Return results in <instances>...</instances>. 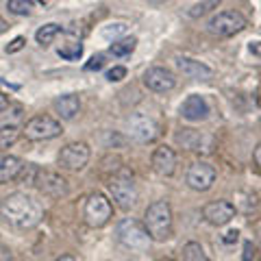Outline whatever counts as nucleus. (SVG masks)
<instances>
[{
    "instance_id": "7c9ffc66",
    "label": "nucleus",
    "mask_w": 261,
    "mask_h": 261,
    "mask_svg": "<svg viewBox=\"0 0 261 261\" xmlns=\"http://www.w3.org/2000/svg\"><path fill=\"white\" fill-rule=\"evenodd\" d=\"M238 238H240V231H235V228H233V231H228V233H224V244H233V242H238Z\"/></svg>"
},
{
    "instance_id": "f8f14e48",
    "label": "nucleus",
    "mask_w": 261,
    "mask_h": 261,
    "mask_svg": "<svg viewBox=\"0 0 261 261\" xmlns=\"http://www.w3.org/2000/svg\"><path fill=\"white\" fill-rule=\"evenodd\" d=\"M235 211L238 209H235L233 202L214 200V202H207V205L202 207V218H205L209 224H214V226H224L235 218Z\"/></svg>"
},
{
    "instance_id": "4c0bfd02",
    "label": "nucleus",
    "mask_w": 261,
    "mask_h": 261,
    "mask_svg": "<svg viewBox=\"0 0 261 261\" xmlns=\"http://www.w3.org/2000/svg\"><path fill=\"white\" fill-rule=\"evenodd\" d=\"M159 261H174L172 257H163V259H159Z\"/></svg>"
},
{
    "instance_id": "393cba45",
    "label": "nucleus",
    "mask_w": 261,
    "mask_h": 261,
    "mask_svg": "<svg viewBox=\"0 0 261 261\" xmlns=\"http://www.w3.org/2000/svg\"><path fill=\"white\" fill-rule=\"evenodd\" d=\"M33 7H35L33 0H9L7 3V9L15 15H29L33 11Z\"/></svg>"
},
{
    "instance_id": "6e6552de",
    "label": "nucleus",
    "mask_w": 261,
    "mask_h": 261,
    "mask_svg": "<svg viewBox=\"0 0 261 261\" xmlns=\"http://www.w3.org/2000/svg\"><path fill=\"white\" fill-rule=\"evenodd\" d=\"M89 146L85 142H72L68 146H63L59 152V166L63 170H70V172H79L83 170L89 161Z\"/></svg>"
},
{
    "instance_id": "cd10ccee",
    "label": "nucleus",
    "mask_w": 261,
    "mask_h": 261,
    "mask_svg": "<svg viewBox=\"0 0 261 261\" xmlns=\"http://www.w3.org/2000/svg\"><path fill=\"white\" fill-rule=\"evenodd\" d=\"M105 68V55H94L92 59L85 63V70L87 72H94V70H102Z\"/></svg>"
},
{
    "instance_id": "e433bc0d",
    "label": "nucleus",
    "mask_w": 261,
    "mask_h": 261,
    "mask_svg": "<svg viewBox=\"0 0 261 261\" xmlns=\"http://www.w3.org/2000/svg\"><path fill=\"white\" fill-rule=\"evenodd\" d=\"M7 31V22H5V18H0V35Z\"/></svg>"
},
{
    "instance_id": "412c9836",
    "label": "nucleus",
    "mask_w": 261,
    "mask_h": 261,
    "mask_svg": "<svg viewBox=\"0 0 261 261\" xmlns=\"http://www.w3.org/2000/svg\"><path fill=\"white\" fill-rule=\"evenodd\" d=\"M183 261H209V257L205 255V250L198 242H187L183 246V252H181Z\"/></svg>"
},
{
    "instance_id": "f257e3e1",
    "label": "nucleus",
    "mask_w": 261,
    "mask_h": 261,
    "mask_svg": "<svg viewBox=\"0 0 261 261\" xmlns=\"http://www.w3.org/2000/svg\"><path fill=\"white\" fill-rule=\"evenodd\" d=\"M0 216L13 228L27 231V228H33L42 222L44 209L33 196L24 194V192H13L0 202Z\"/></svg>"
},
{
    "instance_id": "aec40b11",
    "label": "nucleus",
    "mask_w": 261,
    "mask_h": 261,
    "mask_svg": "<svg viewBox=\"0 0 261 261\" xmlns=\"http://www.w3.org/2000/svg\"><path fill=\"white\" fill-rule=\"evenodd\" d=\"M18 140H20V128L15 124L0 126V152H7L11 146H15Z\"/></svg>"
},
{
    "instance_id": "c9c22d12",
    "label": "nucleus",
    "mask_w": 261,
    "mask_h": 261,
    "mask_svg": "<svg viewBox=\"0 0 261 261\" xmlns=\"http://www.w3.org/2000/svg\"><path fill=\"white\" fill-rule=\"evenodd\" d=\"M57 261H79L74 255H61L59 259H57Z\"/></svg>"
},
{
    "instance_id": "bb28decb",
    "label": "nucleus",
    "mask_w": 261,
    "mask_h": 261,
    "mask_svg": "<svg viewBox=\"0 0 261 261\" xmlns=\"http://www.w3.org/2000/svg\"><path fill=\"white\" fill-rule=\"evenodd\" d=\"M218 5H220V0H205V3L194 5L190 9V15L192 18H200V15H205L209 9H214V7H218Z\"/></svg>"
},
{
    "instance_id": "a211bd4d",
    "label": "nucleus",
    "mask_w": 261,
    "mask_h": 261,
    "mask_svg": "<svg viewBox=\"0 0 261 261\" xmlns=\"http://www.w3.org/2000/svg\"><path fill=\"white\" fill-rule=\"evenodd\" d=\"M24 168V163L20 157H13V154H0V185L15 181L20 176Z\"/></svg>"
},
{
    "instance_id": "20e7f679",
    "label": "nucleus",
    "mask_w": 261,
    "mask_h": 261,
    "mask_svg": "<svg viewBox=\"0 0 261 261\" xmlns=\"http://www.w3.org/2000/svg\"><path fill=\"white\" fill-rule=\"evenodd\" d=\"M118 240L130 250H146L150 246V235L146 226L133 218H124L118 224Z\"/></svg>"
},
{
    "instance_id": "58836bf2",
    "label": "nucleus",
    "mask_w": 261,
    "mask_h": 261,
    "mask_svg": "<svg viewBox=\"0 0 261 261\" xmlns=\"http://www.w3.org/2000/svg\"><path fill=\"white\" fill-rule=\"evenodd\" d=\"M39 3H48V0H39Z\"/></svg>"
},
{
    "instance_id": "39448f33",
    "label": "nucleus",
    "mask_w": 261,
    "mask_h": 261,
    "mask_svg": "<svg viewBox=\"0 0 261 261\" xmlns=\"http://www.w3.org/2000/svg\"><path fill=\"white\" fill-rule=\"evenodd\" d=\"M109 192H111V198L116 200V205L124 211H128L137 202V185L128 172H120L116 176H111Z\"/></svg>"
},
{
    "instance_id": "5701e85b",
    "label": "nucleus",
    "mask_w": 261,
    "mask_h": 261,
    "mask_svg": "<svg viewBox=\"0 0 261 261\" xmlns=\"http://www.w3.org/2000/svg\"><path fill=\"white\" fill-rule=\"evenodd\" d=\"M135 46H137L135 37H124V39H120V42H113L111 48H109V53L116 55V57H128L130 53L135 50Z\"/></svg>"
},
{
    "instance_id": "9d476101",
    "label": "nucleus",
    "mask_w": 261,
    "mask_h": 261,
    "mask_svg": "<svg viewBox=\"0 0 261 261\" xmlns=\"http://www.w3.org/2000/svg\"><path fill=\"white\" fill-rule=\"evenodd\" d=\"M216 181V168L209 166L205 161L192 163L185 174V183L192 187L194 192H207Z\"/></svg>"
},
{
    "instance_id": "4468645a",
    "label": "nucleus",
    "mask_w": 261,
    "mask_h": 261,
    "mask_svg": "<svg viewBox=\"0 0 261 261\" xmlns=\"http://www.w3.org/2000/svg\"><path fill=\"white\" fill-rule=\"evenodd\" d=\"M176 142L183 146V148L187 150H196V152H211V146H214V142H211V137L198 133V130L194 128H181L176 133Z\"/></svg>"
},
{
    "instance_id": "4be33fe9",
    "label": "nucleus",
    "mask_w": 261,
    "mask_h": 261,
    "mask_svg": "<svg viewBox=\"0 0 261 261\" xmlns=\"http://www.w3.org/2000/svg\"><path fill=\"white\" fill-rule=\"evenodd\" d=\"M59 31H61L59 24H44V27L35 33L37 44H39V46H48V44H53V39H55L57 35H59Z\"/></svg>"
},
{
    "instance_id": "6ab92c4d",
    "label": "nucleus",
    "mask_w": 261,
    "mask_h": 261,
    "mask_svg": "<svg viewBox=\"0 0 261 261\" xmlns=\"http://www.w3.org/2000/svg\"><path fill=\"white\" fill-rule=\"evenodd\" d=\"M53 107H55V111L59 113L63 120H74L79 109H81V100H79L76 94H65V96L55 98Z\"/></svg>"
},
{
    "instance_id": "473e14b6",
    "label": "nucleus",
    "mask_w": 261,
    "mask_h": 261,
    "mask_svg": "<svg viewBox=\"0 0 261 261\" xmlns=\"http://www.w3.org/2000/svg\"><path fill=\"white\" fill-rule=\"evenodd\" d=\"M252 157H255V163H257V168L261 170V142L257 144V148H255V152H252Z\"/></svg>"
},
{
    "instance_id": "2f4dec72",
    "label": "nucleus",
    "mask_w": 261,
    "mask_h": 261,
    "mask_svg": "<svg viewBox=\"0 0 261 261\" xmlns=\"http://www.w3.org/2000/svg\"><path fill=\"white\" fill-rule=\"evenodd\" d=\"M0 261H13V255L9 252V248L0 246Z\"/></svg>"
},
{
    "instance_id": "2eb2a0df",
    "label": "nucleus",
    "mask_w": 261,
    "mask_h": 261,
    "mask_svg": "<svg viewBox=\"0 0 261 261\" xmlns=\"http://www.w3.org/2000/svg\"><path fill=\"white\" fill-rule=\"evenodd\" d=\"M150 163L159 176H172L176 170V154L170 146H159V148H154Z\"/></svg>"
},
{
    "instance_id": "72a5a7b5",
    "label": "nucleus",
    "mask_w": 261,
    "mask_h": 261,
    "mask_svg": "<svg viewBox=\"0 0 261 261\" xmlns=\"http://www.w3.org/2000/svg\"><path fill=\"white\" fill-rule=\"evenodd\" d=\"M7 107H9V98H7L3 92H0V113H3Z\"/></svg>"
},
{
    "instance_id": "f704fd0d",
    "label": "nucleus",
    "mask_w": 261,
    "mask_h": 261,
    "mask_svg": "<svg viewBox=\"0 0 261 261\" xmlns=\"http://www.w3.org/2000/svg\"><path fill=\"white\" fill-rule=\"evenodd\" d=\"M250 53H255V55H261V42H255V44H250Z\"/></svg>"
},
{
    "instance_id": "9b49d317",
    "label": "nucleus",
    "mask_w": 261,
    "mask_h": 261,
    "mask_svg": "<svg viewBox=\"0 0 261 261\" xmlns=\"http://www.w3.org/2000/svg\"><path fill=\"white\" fill-rule=\"evenodd\" d=\"M128 130H130V137H133L135 142L148 144V142L157 140L159 124L150 116H146V113H135V116L128 120Z\"/></svg>"
},
{
    "instance_id": "ddd939ff",
    "label": "nucleus",
    "mask_w": 261,
    "mask_h": 261,
    "mask_svg": "<svg viewBox=\"0 0 261 261\" xmlns=\"http://www.w3.org/2000/svg\"><path fill=\"white\" fill-rule=\"evenodd\" d=\"M144 85L148 89H152V92L163 94V92L174 89L176 79H174V74L168 68H159V65H157V68H148L144 72Z\"/></svg>"
},
{
    "instance_id": "b1692460",
    "label": "nucleus",
    "mask_w": 261,
    "mask_h": 261,
    "mask_svg": "<svg viewBox=\"0 0 261 261\" xmlns=\"http://www.w3.org/2000/svg\"><path fill=\"white\" fill-rule=\"evenodd\" d=\"M124 33H126V24L116 22V24H107V27H102L100 35H102V39H107V42H116V39L122 37Z\"/></svg>"
},
{
    "instance_id": "423d86ee",
    "label": "nucleus",
    "mask_w": 261,
    "mask_h": 261,
    "mask_svg": "<svg viewBox=\"0 0 261 261\" xmlns=\"http://www.w3.org/2000/svg\"><path fill=\"white\" fill-rule=\"evenodd\" d=\"M63 133L61 122H57L50 116H35L27 122L24 126V135L33 142H46V140H55Z\"/></svg>"
},
{
    "instance_id": "c756f323",
    "label": "nucleus",
    "mask_w": 261,
    "mask_h": 261,
    "mask_svg": "<svg viewBox=\"0 0 261 261\" xmlns=\"http://www.w3.org/2000/svg\"><path fill=\"white\" fill-rule=\"evenodd\" d=\"M24 44H27V39H24V37H15L13 42L7 46V53H18V50H22V48H24Z\"/></svg>"
},
{
    "instance_id": "1a4fd4ad",
    "label": "nucleus",
    "mask_w": 261,
    "mask_h": 261,
    "mask_svg": "<svg viewBox=\"0 0 261 261\" xmlns=\"http://www.w3.org/2000/svg\"><path fill=\"white\" fill-rule=\"evenodd\" d=\"M33 185L44 196H50V198H61V196L68 194V181L59 172H53V170H37Z\"/></svg>"
},
{
    "instance_id": "a878e982",
    "label": "nucleus",
    "mask_w": 261,
    "mask_h": 261,
    "mask_svg": "<svg viewBox=\"0 0 261 261\" xmlns=\"http://www.w3.org/2000/svg\"><path fill=\"white\" fill-rule=\"evenodd\" d=\"M81 55H83V46H81V44H70V46L59 48V57H61V59L76 61V59H81Z\"/></svg>"
},
{
    "instance_id": "0eeeda50",
    "label": "nucleus",
    "mask_w": 261,
    "mask_h": 261,
    "mask_svg": "<svg viewBox=\"0 0 261 261\" xmlns=\"http://www.w3.org/2000/svg\"><path fill=\"white\" fill-rule=\"evenodd\" d=\"M246 27H248V22L240 11H222V13L214 15L209 22V31L218 37L238 35V33H242Z\"/></svg>"
},
{
    "instance_id": "f3484780",
    "label": "nucleus",
    "mask_w": 261,
    "mask_h": 261,
    "mask_svg": "<svg viewBox=\"0 0 261 261\" xmlns=\"http://www.w3.org/2000/svg\"><path fill=\"white\" fill-rule=\"evenodd\" d=\"M176 68H178V72H183V76L196 79V81H207V79L214 76V70H211L209 65L194 61V59H187V57H178Z\"/></svg>"
},
{
    "instance_id": "f03ea898",
    "label": "nucleus",
    "mask_w": 261,
    "mask_h": 261,
    "mask_svg": "<svg viewBox=\"0 0 261 261\" xmlns=\"http://www.w3.org/2000/svg\"><path fill=\"white\" fill-rule=\"evenodd\" d=\"M144 226L148 231L150 240L154 242H166L172 238L174 233V222H172V207L166 200H154L148 205L144 214Z\"/></svg>"
},
{
    "instance_id": "dca6fc26",
    "label": "nucleus",
    "mask_w": 261,
    "mask_h": 261,
    "mask_svg": "<svg viewBox=\"0 0 261 261\" xmlns=\"http://www.w3.org/2000/svg\"><path fill=\"white\" fill-rule=\"evenodd\" d=\"M181 116L190 122H200L209 116V105L202 96L192 94L185 98V102L181 105Z\"/></svg>"
},
{
    "instance_id": "7ed1b4c3",
    "label": "nucleus",
    "mask_w": 261,
    "mask_h": 261,
    "mask_svg": "<svg viewBox=\"0 0 261 261\" xmlns=\"http://www.w3.org/2000/svg\"><path fill=\"white\" fill-rule=\"evenodd\" d=\"M113 216V207L109 198L105 194H92L89 198L85 200V209H83V218H85V224L92 226V228H102L105 224L111 220Z\"/></svg>"
},
{
    "instance_id": "c85d7f7f",
    "label": "nucleus",
    "mask_w": 261,
    "mask_h": 261,
    "mask_svg": "<svg viewBox=\"0 0 261 261\" xmlns=\"http://www.w3.org/2000/svg\"><path fill=\"white\" fill-rule=\"evenodd\" d=\"M124 76H126V68H122V65H116V68H111L107 72V79L111 83H118V81H122Z\"/></svg>"
}]
</instances>
